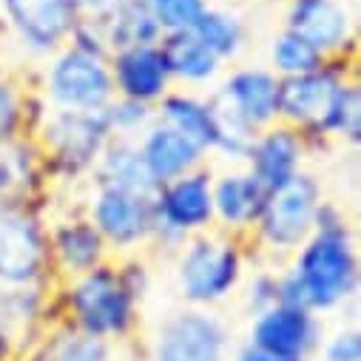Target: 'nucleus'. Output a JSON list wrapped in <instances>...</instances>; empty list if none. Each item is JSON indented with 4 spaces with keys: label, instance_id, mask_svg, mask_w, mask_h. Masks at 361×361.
I'll list each match as a JSON object with an SVG mask.
<instances>
[{
    "label": "nucleus",
    "instance_id": "obj_1",
    "mask_svg": "<svg viewBox=\"0 0 361 361\" xmlns=\"http://www.w3.org/2000/svg\"><path fill=\"white\" fill-rule=\"evenodd\" d=\"M358 282L361 264L350 219L336 202L324 200L307 242L285 267H276L279 305L307 307L319 316L333 313L355 299Z\"/></svg>",
    "mask_w": 361,
    "mask_h": 361
},
{
    "label": "nucleus",
    "instance_id": "obj_2",
    "mask_svg": "<svg viewBox=\"0 0 361 361\" xmlns=\"http://www.w3.org/2000/svg\"><path fill=\"white\" fill-rule=\"evenodd\" d=\"M279 123L296 128L310 151L333 142H361V85L355 60H327L322 68L279 80Z\"/></svg>",
    "mask_w": 361,
    "mask_h": 361
},
{
    "label": "nucleus",
    "instance_id": "obj_3",
    "mask_svg": "<svg viewBox=\"0 0 361 361\" xmlns=\"http://www.w3.org/2000/svg\"><path fill=\"white\" fill-rule=\"evenodd\" d=\"M142 302L117 259L54 285V319L109 344H126L137 336Z\"/></svg>",
    "mask_w": 361,
    "mask_h": 361
},
{
    "label": "nucleus",
    "instance_id": "obj_4",
    "mask_svg": "<svg viewBox=\"0 0 361 361\" xmlns=\"http://www.w3.org/2000/svg\"><path fill=\"white\" fill-rule=\"evenodd\" d=\"M250 247L216 228L197 233L176 250V290L188 307L214 310L245 282Z\"/></svg>",
    "mask_w": 361,
    "mask_h": 361
},
{
    "label": "nucleus",
    "instance_id": "obj_5",
    "mask_svg": "<svg viewBox=\"0 0 361 361\" xmlns=\"http://www.w3.org/2000/svg\"><path fill=\"white\" fill-rule=\"evenodd\" d=\"M32 137L43 151L51 185H77L92 176L111 131L103 111L49 109Z\"/></svg>",
    "mask_w": 361,
    "mask_h": 361
},
{
    "label": "nucleus",
    "instance_id": "obj_6",
    "mask_svg": "<svg viewBox=\"0 0 361 361\" xmlns=\"http://www.w3.org/2000/svg\"><path fill=\"white\" fill-rule=\"evenodd\" d=\"M322 202L324 188L310 171H302L288 185L270 191L247 242L250 253H264L276 262L290 259L313 233L316 211Z\"/></svg>",
    "mask_w": 361,
    "mask_h": 361
},
{
    "label": "nucleus",
    "instance_id": "obj_7",
    "mask_svg": "<svg viewBox=\"0 0 361 361\" xmlns=\"http://www.w3.org/2000/svg\"><path fill=\"white\" fill-rule=\"evenodd\" d=\"M35 88L49 109L60 111H103L117 97L109 57L82 51L71 43L46 57Z\"/></svg>",
    "mask_w": 361,
    "mask_h": 361
},
{
    "label": "nucleus",
    "instance_id": "obj_8",
    "mask_svg": "<svg viewBox=\"0 0 361 361\" xmlns=\"http://www.w3.org/2000/svg\"><path fill=\"white\" fill-rule=\"evenodd\" d=\"M82 214L97 228L114 259L140 256L145 247L154 245V194H140L106 183H88Z\"/></svg>",
    "mask_w": 361,
    "mask_h": 361
},
{
    "label": "nucleus",
    "instance_id": "obj_9",
    "mask_svg": "<svg viewBox=\"0 0 361 361\" xmlns=\"http://www.w3.org/2000/svg\"><path fill=\"white\" fill-rule=\"evenodd\" d=\"M211 183H214V168L202 165V168L179 176V179H171V183L157 188V194H154L157 228H154L151 247L176 253L185 239L214 228Z\"/></svg>",
    "mask_w": 361,
    "mask_h": 361
},
{
    "label": "nucleus",
    "instance_id": "obj_10",
    "mask_svg": "<svg viewBox=\"0 0 361 361\" xmlns=\"http://www.w3.org/2000/svg\"><path fill=\"white\" fill-rule=\"evenodd\" d=\"M148 361H231V330L222 316L205 307H179L151 333Z\"/></svg>",
    "mask_w": 361,
    "mask_h": 361
},
{
    "label": "nucleus",
    "instance_id": "obj_11",
    "mask_svg": "<svg viewBox=\"0 0 361 361\" xmlns=\"http://www.w3.org/2000/svg\"><path fill=\"white\" fill-rule=\"evenodd\" d=\"M49 282H54V276L49 262L46 211H0V285L26 288Z\"/></svg>",
    "mask_w": 361,
    "mask_h": 361
},
{
    "label": "nucleus",
    "instance_id": "obj_12",
    "mask_svg": "<svg viewBox=\"0 0 361 361\" xmlns=\"http://www.w3.org/2000/svg\"><path fill=\"white\" fill-rule=\"evenodd\" d=\"M77 20L71 0H0V32L37 60L63 49Z\"/></svg>",
    "mask_w": 361,
    "mask_h": 361
},
{
    "label": "nucleus",
    "instance_id": "obj_13",
    "mask_svg": "<svg viewBox=\"0 0 361 361\" xmlns=\"http://www.w3.org/2000/svg\"><path fill=\"white\" fill-rule=\"evenodd\" d=\"M285 29L305 37L324 60H355L358 26L350 0H288Z\"/></svg>",
    "mask_w": 361,
    "mask_h": 361
},
{
    "label": "nucleus",
    "instance_id": "obj_14",
    "mask_svg": "<svg viewBox=\"0 0 361 361\" xmlns=\"http://www.w3.org/2000/svg\"><path fill=\"white\" fill-rule=\"evenodd\" d=\"M322 338H324L322 316L296 305L267 307L250 316V327H247V344L285 361H310L319 353Z\"/></svg>",
    "mask_w": 361,
    "mask_h": 361
},
{
    "label": "nucleus",
    "instance_id": "obj_15",
    "mask_svg": "<svg viewBox=\"0 0 361 361\" xmlns=\"http://www.w3.org/2000/svg\"><path fill=\"white\" fill-rule=\"evenodd\" d=\"M51 179L43 151L32 134L0 140V211H46Z\"/></svg>",
    "mask_w": 361,
    "mask_h": 361
},
{
    "label": "nucleus",
    "instance_id": "obj_16",
    "mask_svg": "<svg viewBox=\"0 0 361 361\" xmlns=\"http://www.w3.org/2000/svg\"><path fill=\"white\" fill-rule=\"evenodd\" d=\"M211 97L245 126L262 131L279 123V77L267 66H236L219 77Z\"/></svg>",
    "mask_w": 361,
    "mask_h": 361
},
{
    "label": "nucleus",
    "instance_id": "obj_17",
    "mask_svg": "<svg viewBox=\"0 0 361 361\" xmlns=\"http://www.w3.org/2000/svg\"><path fill=\"white\" fill-rule=\"evenodd\" d=\"M267 194L270 191L242 165H231L219 173L214 171V183H211L214 228L233 239L250 242Z\"/></svg>",
    "mask_w": 361,
    "mask_h": 361
},
{
    "label": "nucleus",
    "instance_id": "obj_18",
    "mask_svg": "<svg viewBox=\"0 0 361 361\" xmlns=\"http://www.w3.org/2000/svg\"><path fill=\"white\" fill-rule=\"evenodd\" d=\"M310 154L313 151L307 140L296 128L285 123H274L253 137L242 168H247L267 191H276L302 171H307Z\"/></svg>",
    "mask_w": 361,
    "mask_h": 361
},
{
    "label": "nucleus",
    "instance_id": "obj_19",
    "mask_svg": "<svg viewBox=\"0 0 361 361\" xmlns=\"http://www.w3.org/2000/svg\"><path fill=\"white\" fill-rule=\"evenodd\" d=\"M109 259H114L109 245L82 211L49 222V262L54 282L82 276Z\"/></svg>",
    "mask_w": 361,
    "mask_h": 361
},
{
    "label": "nucleus",
    "instance_id": "obj_20",
    "mask_svg": "<svg viewBox=\"0 0 361 361\" xmlns=\"http://www.w3.org/2000/svg\"><path fill=\"white\" fill-rule=\"evenodd\" d=\"M109 68H111L114 94L123 100H134V103L154 109L173 88V80H171V71L165 66L159 43L111 51Z\"/></svg>",
    "mask_w": 361,
    "mask_h": 361
},
{
    "label": "nucleus",
    "instance_id": "obj_21",
    "mask_svg": "<svg viewBox=\"0 0 361 361\" xmlns=\"http://www.w3.org/2000/svg\"><path fill=\"white\" fill-rule=\"evenodd\" d=\"M137 148H140V157H142L151 179L157 183V188L171 183V179H179V176L208 165V154L197 142L176 134L168 126H162L159 120H154L137 137Z\"/></svg>",
    "mask_w": 361,
    "mask_h": 361
},
{
    "label": "nucleus",
    "instance_id": "obj_22",
    "mask_svg": "<svg viewBox=\"0 0 361 361\" xmlns=\"http://www.w3.org/2000/svg\"><path fill=\"white\" fill-rule=\"evenodd\" d=\"M117 344L85 336L63 322H51L40 336H35L18 355V361H114Z\"/></svg>",
    "mask_w": 361,
    "mask_h": 361
},
{
    "label": "nucleus",
    "instance_id": "obj_23",
    "mask_svg": "<svg viewBox=\"0 0 361 361\" xmlns=\"http://www.w3.org/2000/svg\"><path fill=\"white\" fill-rule=\"evenodd\" d=\"M159 49H162V57H165V66L171 71L173 85L176 82L188 85L194 92V88L216 85L219 77L225 74V63L219 57H214L191 29L162 35Z\"/></svg>",
    "mask_w": 361,
    "mask_h": 361
},
{
    "label": "nucleus",
    "instance_id": "obj_24",
    "mask_svg": "<svg viewBox=\"0 0 361 361\" xmlns=\"http://www.w3.org/2000/svg\"><path fill=\"white\" fill-rule=\"evenodd\" d=\"M154 120L173 128L176 134L197 142L208 157L214 148V111L208 94H197L191 88H171L154 106Z\"/></svg>",
    "mask_w": 361,
    "mask_h": 361
},
{
    "label": "nucleus",
    "instance_id": "obj_25",
    "mask_svg": "<svg viewBox=\"0 0 361 361\" xmlns=\"http://www.w3.org/2000/svg\"><path fill=\"white\" fill-rule=\"evenodd\" d=\"M88 183H106V185H117V188H128L140 194H157V183L151 179L140 157L137 140L131 137H111L106 142Z\"/></svg>",
    "mask_w": 361,
    "mask_h": 361
},
{
    "label": "nucleus",
    "instance_id": "obj_26",
    "mask_svg": "<svg viewBox=\"0 0 361 361\" xmlns=\"http://www.w3.org/2000/svg\"><path fill=\"white\" fill-rule=\"evenodd\" d=\"M100 23L106 32L109 51L159 43V37H162L159 23L154 20V15L148 12V6L142 0H123V4L109 18H103Z\"/></svg>",
    "mask_w": 361,
    "mask_h": 361
},
{
    "label": "nucleus",
    "instance_id": "obj_27",
    "mask_svg": "<svg viewBox=\"0 0 361 361\" xmlns=\"http://www.w3.org/2000/svg\"><path fill=\"white\" fill-rule=\"evenodd\" d=\"M191 32L225 66L233 63L247 46V29H245L242 18L236 12H228V9L214 6V4L200 15V20L191 26Z\"/></svg>",
    "mask_w": 361,
    "mask_h": 361
},
{
    "label": "nucleus",
    "instance_id": "obj_28",
    "mask_svg": "<svg viewBox=\"0 0 361 361\" xmlns=\"http://www.w3.org/2000/svg\"><path fill=\"white\" fill-rule=\"evenodd\" d=\"M327 60L299 35L282 29L274 40H270L267 49V68L274 71L279 80L288 77H299V74H310L316 68H322Z\"/></svg>",
    "mask_w": 361,
    "mask_h": 361
},
{
    "label": "nucleus",
    "instance_id": "obj_29",
    "mask_svg": "<svg viewBox=\"0 0 361 361\" xmlns=\"http://www.w3.org/2000/svg\"><path fill=\"white\" fill-rule=\"evenodd\" d=\"M35 85H26L18 74L0 66V140H12L29 134L26 106Z\"/></svg>",
    "mask_w": 361,
    "mask_h": 361
},
{
    "label": "nucleus",
    "instance_id": "obj_30",
    "mask_svg": "<svg viewBox=\"0 0 361 361\" xmlns=\"http://www.w3.org/2000/svg\"><path fill=\"white\" fill-rule=\"evenodd\" d=\"M142 4L159 23L162 35L191 29L200 20V15L211 6L208 0H142Z\"/></svg>",
    "mask_w": 361,
    "mask_h": 361
},
{
    "label": "nucleus",
    "instance_id": "obj_31",
    "mask_svg": "<svg viewBox=\"0 0 361 361\" xmlns=\"http://www.w3.org/2000/svg\"><path fill=\"white\" fill-rule=\"evenodd\" d=\"M103 114H106L111 137H131V140H137L154 123V109L151 106H142V103H134V100H123V97H114L103 109Z\"/></svg>",
    "mask_w": 361,
    "mask_h": 361
},
{
    "label": "nucleus",
    "instance_id": "obj_32",
    "mask_svg": "<svg viewBox=\"0 0 361 361\" xmlns=\"http://www.w3.org/2000/svg\"><path fill=\"white\" fill-rule=\"evenodd\" d=\"M316 355L319 361H361V330L355 324L338 327L322 338Z\"/></svg>",
    "mask_w": 361,
    "mask_h": 361
},
{
    "label": "nucleus",
    "instance_id": "obj_33",
    "mask_svg": "<svg viewBox=\"0 0 361 361\" xmlns=\"http://www.w3.org/2000/svg\"><path fill=\"white\" fill-rule=\"evenodd\" d=\"M274 305H279L276 270L262 267V270H256V274L247 279V285H245V307H247L250 316H256V313L274 307Z\"/></svg>",
    "mask_w": 361,
    "mask_h": 361
},
{
    "label": "nucleus",
    "instance_id": "obj_34",
    "mask_svg": "<svg viewBox=\"0 0 361 361\" xmlns=\"http://www.w3.org/2000/svg\"><path fill=\"white\" fill-rule=\"evenodd\" d=\"M123 0H71V6L77 9L80 18H88V20H103L109 18Z\"/></svg>",
    "mask_w": 361,
    "mask_h": 361
},
{
    "label": "nucleus",
    "instance_id": "obj_35",
    "mask_svg": "<svg viewBox=\"0 0 361 361\" xmlns=\"http://www.w3.org/2000/svg\"><path fill=\"white\" fill-rule=\"evenodd\" d=\"M231 361H285V358H276V355H270V353H264V350H259V347L245 341V344H239L233 350Z\"/></svg>",
    "mask_w": 361,
    "mask_h": 361
},
{
    "label": "nucleus",
    "instance_id": "obj_36",
    "mask_svg": "<svg viewBox=\"0 0 361 361\" xmlns=\"http://www.w3.org/2000/svg\"><path fill=\"white\" fill-rule=\"evenodd\" d=\"M18 355H20V344L6 330H0V361H18Z\"/></svg>",
    "mask_w": 361,
    "mask_h": 361
},
{
    "label": "nucleus",
    "instance_id": "obj_37",
    "mask_svg": "<svg viewBox=\"0 0 361 361\" xmlns=\"http://www.w3.org/2000/svg\"><path fill=\"white\" fill-rule=\"evenodd\" d=\"M208 4H214V0H208Z\"/></svg>",
    "mask_w": 361,
    "mask_h": 361
},
{
    "label": "nucleus",
    "instance_id": "obj_38",
    "mask_svg": "<svg viewBox=\"0 0 361 361\" xmlns=\"http://www.w3.org/2000/svg\"><path fill=\"white\" fill-rule=\"evenodd\" d=\"M262 4H267V0H262Z\"/></svg>",
    "mask_w": 361,
    "mask_h": 361
}]
</instances>
